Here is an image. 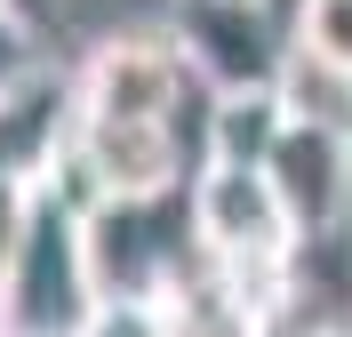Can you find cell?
<instances>
[{
  "mask_svg": "<svg viewBox=\"0 0 352 337\" xmlns=\"http://www.w3.org/2000/svg\"><path fill=\"white\" fill-rule=\"evenodd\" d=\"M208 89L192 81L176 32H112L72 72V121L56 177L80 209L168 201L208 161Z\"/></svg>",
  "mask_w": 352,
  "mask_h": 337,
  "instance_id": "6da1fadb",
  "label": "cell"
},
{
  "mask_svg": "<svg viewBox=\"0 0 352 337\" xmlns=\"http://www.w3.org/2000/svg\"><path fill=\"white\" fill-rule=\"evenodd\" d=\"M104 305L96 257H88V209L65 193V177L32 185L8 225L0 257V337H88Z\"/></svg>",
  "mask_w": 352,
  "mask_h": 337,
  "instance_id": "7a4b0ae2",
  "label": "cell"
},
{
  "mask_svg": "<svg viewBox=\"0 0 352 337\" xmlns=\"http://www.w3.org/2000/svg\"><path fill=\"white\" fill-rule=\"evenodd\" d=\"M184 209H192L200 265L217 273L224 289H241L248 305H256V321H264V305H272V297L296 281V265H305V233H296V217L280 209L272 177L248 169V161H200Z\"/></svg>",
  "mask_w": 352,
  "mask_h": 337,
  "instance_id": "3957f363",
  "label": "cell"
},
{
  "mask_svg": "<svg viewBox=\"0 0 352 337\" xmlns=\"http://www.w3.org/2000/svg\"><path fill=\"white\" fill-rule=\"evenodd\" d=\"M176 48L192 81L208 89V105H232V96H288V72H296V32L272 0H200V8H176Z\"/></svg>",
  "mask_w": 352,
  "mask_h": 337,
  "instance_id": "277c9868",
  "label": "cell"
},
{
  "mask_svg": "<svg viewBox=\"0 0 352 337\" xmlns=\"http://www.w3.org/2000/svg\"><path fill=\"white\" fill-rule=\"evenodd\" d=\"M256 169L272 177L280 209L296 217V233H305V249L329 241L336 225L352 217V129L329 121L320 105H296V96H288V112H280V129H272V145H264Z\"/></svg>",
  "mask_w": 352,
  "mask_h": 337,
  "instance_id": "5b68a950",
  "label": "cell"
},
{
  "mask_svg": "<svg viewBox=\"0 0 352 337\" xmlns=\"http://www.w3.org/2000/svg\"><path fill=\"white\" fill-rule=\"evenodd\" d=\"M296 65L352 89V0H305L296 8Z\"/></svg>",
  "mask_w": 352,
  "mask_h": 337,
  "instance_id": "8992f818",
  "label": "cell"
},
{
  "mask_svg": "<svg viewBox=\"0 0 352 337\" xmlns=\"http://www.w3.org/2000/svg\"><path fill=\"white\" fill-rule=\"evenodd\" d=\"M0 17L16 24L24 41H48V32H56V17H65V0H0Z\"/></svg>",
  "mask_w": 352,
  "mask_h": 337,
  "instance_id": "52a82bcc",
  "label": "cell"
},
{
  "mask_svg": "<svg viewBox=\"0 0 352 337\" xmlns=\"http://www.w3.org/2000/svg\"><path fill=\"white\" fill-rule=\"evenodd\" d=\"M176 8H200V0H176Z\"/></svg>",
  "mask_w": 352,
  "mask_h": 337,
  "instance_id": "ba28073f",
  "label": "cell"
},
{
  "mask_svg": "<svg viewBox=\"0 0 352 337\" xmlns=\"http://www.w3.org/2000/svg\"><path fill=\"white\" fill-rule=\"evenodd\" d=\"M336 337H352V321H344V329H336Z\"/></svg>",
  "mask_w": 352,
  "mask_h": 337,
  "instance_id": "9c48e42d",
  "label": "cell"
}]
</instances>
